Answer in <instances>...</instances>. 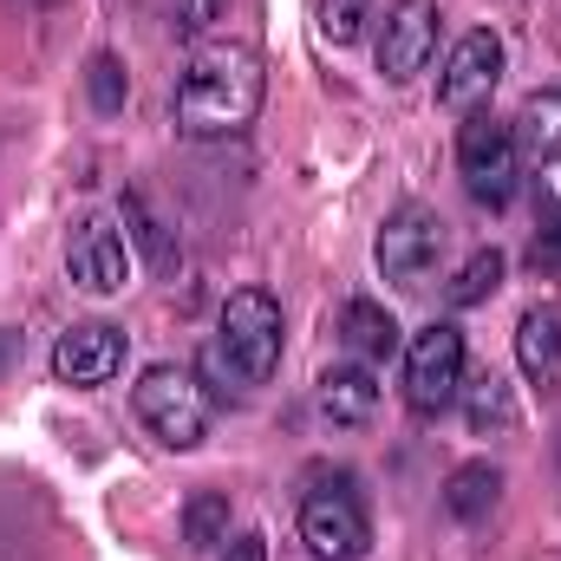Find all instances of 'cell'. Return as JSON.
I'll return each instance as SVG.
<instances>
[{
    "label": "cell",
    "mask_w": 561,
    "mask_h": 561,
    "mask_svg": "<svg viewBox=\"0 0 561 561\" xmlns=\"http://www.w3.org/2000/svg\"><path fill=\"white\" fill-rule=\"evenodd\" d=\"M268 72L242 39H203L176 72V131L183 138H236L262 118Z\"/></svg>",
    "instance_id": "6da1fadb"
},
{
    "label": "cell",
    "mask_w": 561,
    "mask_h": 561,
    "mask_svg": "<svg viewBox=\"0 0 561 561\" xmlns=\"http://www.w3.org/2000/svg\"><path fill=\"white\" fill-rule=\"evenodd\" d=\"M280 300L268 287H236L222 300L216 320V346H209V373H229L236 386H268L280 366Z\"/></svg>",
    "instance_id": "7a4b0ae2"
},
{
    "label": "cell",
    "mask_w": 561,
    "mask_h": 561,
    "mask_svg": "<svg viewBox=\"0 0 561 561\" xmlns=\"http://www.w3.org/2000/svg\"><path fill=\"white\" fill-rule=\"evenodd\" d=\"M300 549L313 561H366L373 556V516H366V496L359 483L340 470L327 483H313L300 496Z\"/></svg>",
    "instance_id": "3957f363"
},
{
    "label": "cell",
    "mask_w": 561,
    "mask_h": 561,
    "mask_svg": "<svg viewBox=\"0 0 561 561\" xmlns=\"http://www.w3.org/2000/svg\"><path fill=\"white\" fill-rule=\"evenodd\" d=\"M131 412L138 424L163 444V450H196L209 437V392L196 386V373L183 366H144L138 386H131Z\"/></svg>",
    "instance_id": "277c9868"
},
{
    "label": "cell",
    "mask_w": 561,
    "mask_h": 561,
    "mask_svg": "<svg viewBox=\"0 0 561 561\" xmlns=\"http://www.w3.org/2000/svg\"><path fill=\"white\" fill-rule=\"evenodd\" d=\"M463 373H470V353H463V333L450 320H431L405 340V405L419 419H444L457 405Z\"/></svg>",
    "instance_id": "5b68a950"
},
{
    "label": "cell",
    "mask_w": 561,
    "mask_h": 561,
    "mask_svg": "<svg viewBox=\"0 0 561 561\" xmlns=\"http://www.w3.org/2000/svg\"><path fill=\"white\" fill-rule=\"evenodd\" d=\"M516 131L496 118V112H463L457 125V170H463V190L483 203V209H510L516 196Z\"/></svg>",
    "instance_id": "8992f818"
},
{
    "label": "cell",
    "mask_w": 561,
    "mask_h": 561,
    "mask_svg": "<svg viewBox=\"0 0 561 561\" xmlns=\"http://www.w3.org/2000/svg\"><path fill=\"white\" fill-rule=\"evenodd\" d=\"M444 242H450V229H444V216L431 203H399L386 216L379 242H373V262H379V275L392 287H424L437 255H444Z\"/></svg>",
    "instance_id": "52a82bcc"
},
{
    "label": "cell",
    "mask_w": 561,
    "mask_h": 561,
    "mask_svg": "<svg viewBox=\"0 0 561 561\" xmlns=\"http://www.w3.org/2000/svg\"><path fill=\"white\" fill-rule=\"evenodd\" d=\"M66 275L79 294H92V300H112V294H125L131 275H138V255H131V236L112 222V216H85L79 229H72V242H66Z\"/></svg>",
    "instance_id": "ba28073f"
},
{
    "label": "cell",
    "mask_w": 561,
    "mask_h": 561,
    "mask_svg": "<svg viewBox=\"0 0 561 561\" xmlns=\"http://www.w3.org/2000/svg\"><path fill=\"white\" fill-rule=\"evenodd\" d=\"M118 373H125V333H118L112 320H79V327L59 333V346H53V379H59V386L99 392V386H112Z\"/></svg>",
    "instance_id": "9c48e42d"
},
{
    "label": "cell",
    "mask_w": 561,
    "mask_h": 561,
    "mask_svg": "<svg viewBox=\"0 0 561 561\" xmlns=\"http://www.w3.org/2000/svg\"><path fill=\"white\" fill-rule=\"evenodd\" d=\"M437 0H399L386 20H379V72L392 79V85H412L424 66H431V53H437Z\"/></svg>",
    "instance_id": "30bf717a"
},
{
    "label": "cell",
    "mask_w": 561,
    "mask_h": 561,
    "mask_svg": "<svg viewBox=\"0 0 561 561\" xmlns=\"http://www.w3.org/2000/svg\"><path fill=\"white\" fill-rule=\"evenodd\" d=\"M496 79H503V39L490 26H477V33H463L450 46V59L437 72V105L444 112H477L496 92Z\"/></svg>",
    "instance_id": "8fae6325"
},
{
    "label": "cell",
    "mask_w": 561,
    "mask_h": 561,
    "mask_svg": "<svg viewBox=\"0 0 561 561\" xmlns=\"http://www.w3.org/2000/svg\"><path fill=\"white\" fill-rule=\"evenodd\" d=\"M516 366L536 392H561V300H536L516 320Z\"/></svg>",
    "instance_id": "7c38bea8"
},
{
    "label": "cell",
    "mask_w": 561,
    "mask_h": 561,
    "mask_svg": "<svg viewBox=\"0 0 561 561\" xmlns=\"http://www.w3.org/2000/svg\"><path fill=\"white\" fill-rule=\"evenodd\" d=\"M313 405H320V419H327V424L353 431V424H366L373 412H379V373H373V366H359V359H340V366H327V373H320Z\"/></svg>",
    "instance_id": "4fadbf2b"
},
{
    "label": "cell",
    "mask_w": 561,
    "mask_h": 561,
    "mask_svg": "<svg viewBox=\"0 0 561 561\" xmlns=\"http://www.w3.org/2000/svg\"><path fill=\"white\" fill-rule=\"evenodd\" d=\"M340 346H346V359H359V366H386V359H399L405 353V327L379 307V300H346L340 307Z\"/></svg>",
    "instance_id": "5bb4252c"
},
{
    "label": "cell",
    "mask_w": 561,
    "mask_h": 561,
    "mask_svg": "<svg viewBox=\"0 0 561 561\" xmlns=\"http://www.w3.org/2000/svg\"><path fill=\"white\" fill-rule=\"evenodd\" d=\"M457 405H463V419L477 437H510L516 424H523V405H516V392H510V379L503 373H463V392H457Z\"/></svg>",
    "instance_id": "9a60e30c"
},
{
    "label": "cell",
    "mask_w": 561,
    "mask_h": 561,
    "mask_svg": "<svg viewBox=\"0 0 561 561\" xmlns=\"http://www.w3.org/2000/svg\"><path fill=\"white\" fill-rule=\"evenodd\" d=\"M503 503V470L490 463V457H470V463H457L450 477H444V510L457 516V523H490V510Z\"/></svg>",
    "instance_id": "2e32d148"
},
{
    "label": "cell",
    "mask_w": 561,
    "mask_h": 561,
    "mask_svg": "<svg viewBox=\"0 0 561 561\" xmlns=\"http://www.w3.org/2000/svg\"><path fill=\"white\" fill-rule=\"evenodd\" d=\"M510 131H516V157H529V163H549V157H561V85L529 92Z\"/></svg>",
    "instance_id": "e0dca14e"
},
{
    "label": "cell",
    "mask_w": 561,
    "mask_h": 561,
    "mask_svg": "<svg viewBox=\"0 0 561 561\" xmlns=\"http://www.w3.org/2000/svg\"><path fill=\"white\" fill-rule=\"evenodd\" d=\"M125 236H131V249H144V262L157 268V275H176V262H183V249H176V236H170V222L144 203L138 190L125 196Z\"/></svg>",
    "instance_id": "ac0fdd59"
},
{
    "label": "cell",
    "mask_w": 561,
    "mask_h": 561,
    "mask_svg": "<svg viewBox=\"0 0 561 561\" xmlns=\"http://www.w3.org/2000/svg\"><path fill=\"white\" fill-rule=\"evenodd\" d=\"M183 542H190L196 556L222 549V542H229V496H216V490H196V496L183 503Z\"/></svg>",
    "instance_id": "d6986e66"
},
{
    "label": "cell",
    "mask_w": 561,
    "mask_h": 561,
    "mask_svg": "<svg viewBox=\"0 0 561 561\" xmlns=\"http://www.w3.org/2000/svg\"><path fill=\"white\" fill-rule=\"evenodd\" d=\"M503 268H510L503 249H477V255L457 268V280L444 287V300H450V307H477V300H490V294L503 287Z\"/></svg>",
    "instance_id": "ffe728a7"
},
{
    "label": "cell",
    "mask_w": 561,
    "mask_h": 561,
    "mask_svg": "<svg viewBox=\"0 0 561 561\" xmlns=\"http://www.w3.org/2000/svg\"><path fill=\"white\" fill-rule=\"evenodd\" d=\"M85 92H92V112H125V99H131V79H125V59L118 53H92L85 59Z\"/></svg>",
    "instance_id": "44dd1931"
},
{
    "label": "cell",
    "mask_w": 561,
    "mask_h": 561,
    "mask_svg": "<svg viewBox=\"0 0 561 561\" xmlns=\"http://www.w3.org/2000/svg\"><path fill=\"white\" fill-rule=\"evenodd\" d=\"M366 7H373V0H320V33H327L333 46H353V39L366 33Z\"/></svg>",
    "instance_id": "7402d4cb"
},
{
    "label": "cell",
    "mask_w": 561,
    "mask_h": 561,
    "mask_svg": "<svg viewBox=\"0 0 561 561\" xmlns=\"http://www.w3.org/2000/svg\"><path fill=\"white\" fill-rule=\"evenodd\" d=\"M229 13V0H176V26L183 33H203V26H216Z\"/></svg>",
    "instance_id": "603a6c76"
},
{
    "label": "cell",
    "mask_w": 561,
    "mask_h": 561,
    "mask_svg": "<svg viewBox=\"0 0 561 561\" xmlns=\"http://www.w3.org/2000/svg\"><path fill=\"white\" fill-rule=\"evenodd\" d=\"M222 561H268V536H262V529L229 536V542H222Z\"/></svg>",
    "instance_id": "cb8c5ba5"
},
{
    "label": "cell",
    "mask_w": 561,
    "mask_h": 561,
    "mask_svg": "<svg viewBox=\"0 0 561 561\" xmlns=\"http://www.w3.org/2000/svg\"><path fill=\"white\" fill-rule=\"evenodd\" d=\"M529 262H536V268H561V222H556V229H542V236H536Z\"/></svg>",
    "instance_id": "d4e9b609"
},
{
    "label": "cell",
    "mask_w": 561,
    "mask_h": 561,
    "mask_svg": "<svg viewBox=\"0 0 561 561\" xmlns=\"http://www.w3.org/2000/svg\"><path fill=\"white\" fill-rule=\"evenodd\" d=\"M536 196H542L549 209H561V157H549V163H542V176H536Z\"/></svg>",
    "instance_id": "484cf974"
},
{
    "label": "cell",
    "mask_w": 561,
    "mask_h": 561,
    "mask_svg": "<svg viewBox=\"0 0 561 561\" xmlns=\"http://www.w3.org/2000/svg\"><path fill=\"white\" fill-rule=\"evenodd\" d=\"M26 7H53V0H26Z\"/></svg>",
    "instance_id": "4316f807"
}]
</instances>
